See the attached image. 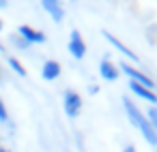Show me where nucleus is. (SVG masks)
Returning a JSON list of instances; mask_svg holds the SVG:
<instances>
[{"instance_id": "2eb2a0df", "label": "nucleus", "mask_w": 157, "mask_h": 152, "mask_svg": "<svg viewBox=\"0 0 157 152\" xmlns=\"http://www.w3.org/2000/svg\"><path fill=\"white\" fill-rule=\"evenodd\" d=\"M0 152H11V150H7L5 146H0Z\"/></svg>"}, {"instance_id": "9d476101", "label": "nucleus", "mask_w": 157, "mask_h": 152, "mask_svg": "<svg viewBox=\"0 0 157 152\" xmlns=\"http://www.w3.org/2000/svg\"><path fill=\"white\" fill-rule=\"evenodd\" d=\"M58 75H60V64H58L56 60H48V62L43 64V69H41V77H43L45 81H54Z\"/></svg>"}, {"instance_id": "1a4fd4ad", "label": "nucleus", "mask_w": 157, "mask_h": 152, "mask_svg": "<svg viewBox=\"0 0 157 152\" xmlns=\"http://www.w3.org/2000/svg\"><path fill=\"white\" fill-rule=\"evenodd\" d=\"M103 37H105V39H108V41H110V43H112V45H114V47L123 54V56H127V58H129V60H133V62H138V56H136V54H133V52L125 45V43H121L114 34H110V32H105V30H103Z\"/></svg>"}, {"instance_id": "4468645a", "label": "nucleus", "mask_w": 157, "mask_h": 152, "mask_svg": "<svg viewBox=\"0 0 157 152\" xmlns=\"http://www.w3.org/2000/svg\"><path fill=\"white\" fill-rule=\"evenodd\" d=\"M123 152H136V148H133V146H125V150H123Z\"/></svg>"}, {"instance_id": "ddd939ff", "label": "nucleus", "mask_w": 157, "mask_h": 152, "mask_svg": "<svg viewBox=\"0 0 157 152\" xmlns=\"http://www.w3.org/2000/svg\"><path fill=\"white\" fill-rule=\"evenodd\" d=\"M0 120H9V114H7V107H5V103H2V99H0Z\"/></svg>"}, {"instance_id": "39448f33", "label": "nucleus", "mask_w": 157, "mask_h": 152, "mask_svg": "<svg viewBox=\"0 0 157 152\" xmlns=\"http://www.w3.org/2000/svg\"><path fill=\"white\" fill-rule=\"evenodd\" d=\"M17 32H20V37H22L28 45H30V43H43V41H45V34H43L41 30L30 28V26H20Z\"/></svg>"}, {"instance_id": "7ed1b4c3", "label": "nucleus", "mask_w": 157, "mask_h": 152, "mask_svg": "<svg viewBox=\"0 0 157 152\" xmlns=\"http://www.w3.org/2000/svg\"><path fill=\"white\" fill-rule=\"evenodd\" d=\"M121 71H123L125 75H129V79H131V81H138V84H142L144 88L155 90V81H153V79L146 75V73L138 71L136 67H131V64H127V62H121Z\"/></svg>"}, {"instance_id": "423d86ee", "label": "nucleus", "mask_w": 157, "mask_h": 152, "mask_svg": "<svg viewBox=\"0 0 157 152\" xmlns=\"http://www.w3.org/2000/svg\"><path fill=\"white\" fill-rule=\"evenodd\" d=\"M129 90L136 94V96H140L142 101H148V103H157V94H155V90H148V88H144L142 84H138V81H129Z\"/></svg>"}, {"instance_id": "20e7f679", "label": "nucleus", "mask_w": 157, "mask_h": 152, "mask_svg": "<svg viewBox=\"0 0 157 152\" xmlns=\"http://www.w3.org/2000/svg\"><path fill=\"white\" fill-rule=\"evenodd\" d=\"M69 52H71V56L78 58V60H82V58L86 56V43H84L80 30H73V32L69 34Z\"/></svg>"}, {"instance_id": "f3484780", "label": "nucleus", "mask_w": 157, "mask_h": 152, "mask_svg": "<svg viewBox=\"0 0 157 152\" xmlns=\"http://www.w3.org/2000/svg\"><path fill=\"white\" fill-rule=\"evenodd\" d=\"M2 28H5V24H2V20H0V32H2Z\"/></svg>"}, {"instance_id": "f8f14e48", "label": "nucleus", "mask_w": 157, "mask_h": 152, "mask_svg": "<svg viewBox=\"0 0 157 152\" xmlns=\"http://www.w3.org/2000/svg\"><path fill=\"white\" fill-rule=\"evenodd\" d=\"M148 122L153 124V128H155V133H157V107H151V109H148Z\"/></svg>"}, {"instance_id": "f257e3e1", "label": "nucleus", "mask_w": 157, "mask_h": 152, "mask_svg": "<svg viewBox=\"0 0 157 152\" xmlns=\"http://www.w3.org/2000/svg\"><path fill=\"white\" fill-rule=\"evenodd\" d=\"M123 105H125V114H127V118H129V122L142 133V137L151 143V146H157V133H155V128H153V124L148 122V118L129 101V99H123Z\"/></svg>"}, {"instance_id": "0eeeda50", "label": "nucleus", "mask_w": 157, "mask_h": 152, "mask_svg": "<svg viewBox=\"0 0 157 152\" xmlns=\"http://www.w3.org/2000/svg\"><path fill=\"white\" fill-rule=\"evenodd\" d=\"M41 2H43V9L52 15L54 22H63L65 9H63V5H60V0H41Z\"/></svg>"}, {"instance_id": "6e6552de", "label": "nucleus", "mask_w": 157, "mask_h": 152, "mask_svg": "<svg viewBox=\"0 0 157 152\" xmlns=\"http://www.w3.org/2000/svg\"><path fill=\"white\" fill-rule=\"evenodd\" d=\"M99 73H101V77L103 79H108V81H116L118 79V69L112 64V60L110 58H103L101 60V64H99Z\"/></svg>"}, {"instance_id": "f03ea898", "label": "nucleus", "mask_w": 157, "mask_h": 152, "mask_svg": "<svg viewBox=\"0 0 157 152\" xmlns=\"http://www.w3.org/2000/svg\"><path fill=\"white\" fill-rule=\"evenodd\" d=\"M63 107H65V114L69 118H78L82 111V96L75 90H67L65 99H63Z\"/></svg>"}, {"instance_id": "9b49d317", "label": "nucleus", "mask_w": 157, "mask_h": 152, "mask_svg": "<svg viewBox=\"0 0 157 152\" xmlns=\"http://www.w3.org/2000/svg\"><path fill=\"white\" fill-rule=\"evenodd\" d=\"M9 67H11V69H13V71H15L17 75H22V77L26 75V69L22 67V62H20L17 58H9Z\"/></svg>"}, {"instance_id": "dca6fc26", "label": "nucleus", "mask_w": 157, "mask_h": 152, "mask_svg": "<svg viewBox=\"0 0 157 152\" xmlns=\"http://www.w3.org/2000/svg\"><path fill=\"white\" fill-rule=\"evenodd\" d=\"M0 7H7V0H0Z\"/></svg>"}]
</instances>
